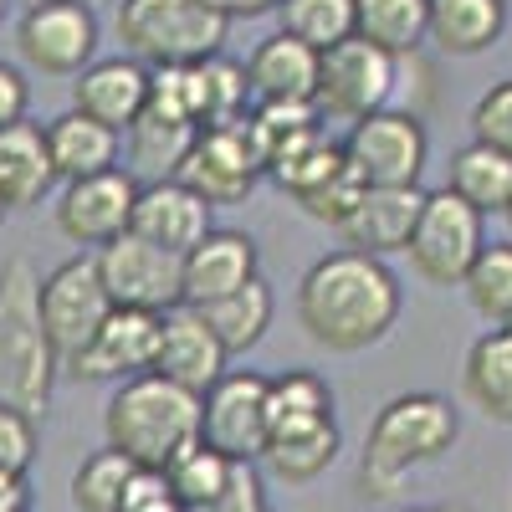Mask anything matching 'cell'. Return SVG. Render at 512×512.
<instances>
[{
    "label": "cell",
    "instance_id": "1",
    "mask_svg": "<svg viewBox=\"0 0 512 512\" xmlns=\"http://www.w3.org/2000/svg\"><path fill=\"white\" fill-rule=\"evenodd\" d=\"M400 277L364 251H328L297 282V323L328 354H364L400 323Z\"/></svg>",
    "mask_w": 512,
    "mask_h": 512
},
{
    "label": "cell",
    "instance_id": "2",
    "mask_svg": "<svg viewBox=\"0 0 512 512\" xmlns=\"http://www.w3.org/2000/svg\"><path fill=\"white\" fill-rule=\"evenodd\" d=\"M62 359L41 323V277L26 256L0 262V405L47 415Z\"/></svg>",
    "mask_w": 512,
    "mask_h": 512
},
{
    "label": "cell",
    "instance_id": "3",
    "mask_svg": "<svg viewBox=\"0 0 512 512\" xmlns=\"http://www.w3.org/2000/svg\"><path fill=\"white\" fill-rule=\"evenodd\" d=\"M461 436V415L451 410L446 395L410 390L395 395L390 405H379L364 451H359V492L364 497H395L400 482L415 466L441 461Z\"/></svg>",
    "mask_w": 512,
    "mask_h": 512
},
{
    "label": "cell",
    "instance_id": "4",
    "mask_svg": "<svg viewBox=\"0 0 512 512\" xmlns=\"http://www.w3.org/2000/svg\"><path fill=\"white\" fill-rule=\"evenodd\" d=\"M103 431L118 456L144 472H164L180 451L200 441V395L169 384L164 374L123 379L103 410Z\"/></svg>",
    "mask_w": 512,
    "mask_h": 512
},
{
    "label": "cell",
    "instance_id": "5",
    "mask_svg": "<svg viewBox=\"0 0 512 512\" xmlns=\"http://www.w3.org/2000/svg\"><path fill=\"white\" fill-rule=\"evenodd\" d=\"M231 16L210 0H118V41L123 57H134L154 72L195 67L226 47Z\"/></svg>",
    "mask_w": 512,
    "mask_h": 512
},
{
    "label": "cell",
    "instance_id": "6",
    "mask_svg": "<svg viewBox=\"0 0 512 512\" xmlns=\"http://www.w3.org/2000/svg\"><path fill=\"white\" fill-rule=\"evenodd\" d=\"M487 246V216H477L461 195H451L446 185L441 190H425V205H420V221L405 241V256L420 282L431 287H461L466 272L477 267V256Z\"/></svg>",
    "mask_w": 512,
    "mask_h": 512
},
{
    "label": "cell",
    "instance_id": "7",
    "mask_svg": "<svg viewBox=\"0 0 512 512\" xmlns=\"http://www.w3.org/2000/svg\"><path fill=\"white\" fill-rule=\"evenodd\" d=\"M425 159H431V134H425V123L415 113H400V108H379L344 134V164L359 175L364 190L420 185Z\"/></svg>",
    "mask_w": 512,
    "mask_h": 512
},
{
    "label": "cell",
    "instance_id": "8",
    "mask_svg": "<svg viewBox=\"0 0 512 512\" xmlns=\"http://www.w3.org/2000/svg\"><path fill=\"white\" fill-rule=\"evenodd\" d=\"M98 277L113 297V308H134L154 318L185 308V256L164 251L134 231L98 251Z\"/></svg>",
    "mask_w": 512,
    "mask_h": 512
},
{
    "label": "cell",
    "instance_id": "9",
    "mask_svg": "<svg viewBox=\"0 0 512 512\" xmlns=\"http://www.w3.org/2000/svg\"><path fill=\"white\" fill-rule=\"evenodd\" d=\"M113 313V297L98 277V256H67L62 267H52L41 277V323L62 364H72L82 349L98 338V328Z\"/></svg>",
    "mask_w": 512,
    "mask_h": 512
},
{
    "label": "cell",
    "instance_id": "10",
    "mask_svg": "<svg viewBox=\"0 0 512 512\" xmlns=\"http://www.w3.org/2000/svg\"><path fill=\"white\" fill-rule=\"evenodd\" d=\"M16 52L41 77H82L98 62V16L77 0H36L16 21Z\"/></svg>",
    "mask_w": 512,
    "mask_h": 512
},
{
    "label": "cell",
    "instance_id": "11",
    "mask_svg": "<svg viewBox=\"0 0 512 512\" xmlns=\"http://www.w3.org/2000/svg\"><path fill=\"white\" fill-rule=\"evenodd\" d=\"M200 441L226 461H262L267 451V374L226 369L200 395Z\"/></svg>",
    "mask_w": 512,
    "mask_h": 512
},
{
    "label": "cell",
    "instance_id": "12",
    "mask_svg": "<svg viewBox=\"0 0 512 512\" xmlns=\"http://www.w3.org/2000/svg\"><path fill=\"white\" fill-rule=\"evenodd\" d=\"M390 93H395V57H384L369 41L349 36L318 57V98H313L318 113L359 123L390 103Z\"/></svg>",
    "mask_w": 512,
    "mask_h": 512
},
{
    "label": "cell",
    "instance_id": "13",
    "mask_svg": "<svg viewBox=\"0 0 512 512\" xmlns=\"http://www.w3.org/2000/svg\"><path fill=\"white\" fill-rule=\"evenodd\" d=\"M256 175H262V159H256L246 118H241V123H226V128H200L175 180L216 210V205L246 200Z\"/></svg>",
    "mask_w": 512,
    "mask_h": 512
},
{
    "label": "cell",
    "instance_id": "14",
    "mask_svg": "<svg viewBox=\"0 0 512 512\" xmlns=\"http://www.w3.org/2000/svg\"><path fill=\"white\" fill-rule=\"evenodd\" d=\"M134 205H139V180L128 169H108L93 180H72L57 200V226L67 241L77 246H108L118 236H128L134 226Z\"/></svg>",
    "mask_w": 512,
    "mask_h": 512
},
{
    "label": "cell",
    "instance_id": "15",
    "mask_svg": "<svg viewBox=\"0 0 512 512\" xmlns=\"http://www.w3.org/2000/svg\"><path fill=\"white\" fill-rule=\"evenodd\" d=\"M154 354H159V318L134 313V308H113L93 344L62 369L72 379H118L123 384V379L154 374Z\"/></svg>",
    "mask_w": 512,
    "mask_h": 512
},
{
    "label": "cell",
    "instance_id": "16",
    "mask_svg": "<svg viewBox=\"0 0 512 512\" xmlns=\"http://www.w3.org/2000/svg\"><path fill=\"white\" fill-rule=\"evenodd\" d=\"M226 349L221 338L205 328V318L195 308H175L159 318V354H154V374H164L169 384H180L190 395H205L210 384L226 374Z\"/></svg>",
    "mask_w": 512,
    "mask_h": 512
},
{
    "label": "cell",
    "instance_id": "17",
    "mask_svg": "<svg viewBox=\"0 0 512 512\" xmlns=\"http://www.w3.org/2000/svg\"><path fill=\"white\" fill-rule=\"evenodd\" d=\"M144 103H149V67L134 57H98L72 82V108L82 118L113 128L118 139L139 123Z\"/></svg>",
    "mask_w": 512,
    "mask_h": 512
},
{
    "label": "cell",
    "instance_id": "18",
    "mask_svg": "<svg viewBox=\"0 0 512 512\" xmlns=\"http://www.w3.org/2000/svg\"><path fill=\"white\" fill-rule=\"evenodd\" d=\"M256 272V241L246 231L216 226L200 246L185 251V308H210L221 297L241 292Z\"/></svg>",
    "mask_w": 512,
    "mask_h": 512
},
{
    "label": "cell",
    "instance_id": "19",
    "mask_svg": "<svg viewBox=\"0 0 512 512\" xmlns=\"http://www.w3.org/2000/svg\"><path fill=\"white\" fill-rule=\"evenodd\" d=\"M128 231L154 241V246H164V251H175V256H185L216 226H210V205L195 190H185L180 180H149V185H139L134 226H128Z\"/></svg>",
    "mask_w": 512,
    "mask_h": 512
},
{
    "label": "cell",
    "instance_id": "20",
    "mask_svg": "<svg viewBox=\"0 0 512 512\" xmlns=\"http://www.w3.org/2000/svg\"><path fill=\"white\" fill-rule=\"evenodd\" d=\"M420 205H425V190L410 185V190H364L359 205L349 210V221L338 226L344 236V251H364V256H390V251H405L415 221H420Z\"/></svg>",
    "mask_w": 512,
    "mask_h": 512
},
{
    "label": "cell",
    "instance_id": "21",
    "mask_svg": "<svg viewBox=\"0 0 512 512\" xmlns=\"http://www.w3.org/2000/svg\"><path fill=\"white\" fill-rule=\"evenodd\" d=\"M246 82H251L256 103H313L318 98V52H308L303 41L277 31L251 52Z\"/></svg>",
    "mask_w": 512,
    "mask_h": 512
},
{
    "label": "cell",
    "instance_id": "22",
    "mask_svg": "<svg viewBox=\"0 0 512 512\" xmlns=\"http://www.w3.org/2000/svg\"><path fill=\"white\" fill-rule=\"evenodd\" d=\"M52 185H57V169L47 149V128L26 118L0 128V200H6V210L41 205V195Z\"/></svg>",
    "mask_w": 512,
    "mask_h": 512
},
{
    "label": "cell",
    "instance_id": "23",
    "mask_svg": "<svg viewBox=\"0 0 512 512\" xmlns=\"http://www.w3.org/2000/svg\"><path fill=\"white\" fill-rule=\"evenodd\" d=\"M461 395L497 425H512V328H487L461 364Z\"/></svg>",
    "mask_w": 512,
    "mask_h": 512
},
{
    "label": "cell",
    "instance_id": "24",
    "mask_svg": "<svg viewBox=\"0 0 512 512\" xmlns=\"http://www.w3.org/2000/svg\"><path fill=\"white\" fill-rule=\"evenodd\" d=\"M47 149H52V169L57 180H93V175H108V169H118V149L123 139L113 134V128L82 118L77 108L52 118L47 123Z\"/></svg>",
    "mask_w": 512,
    "mask_h": 512
},
{
    "label": "cell",
    "instance_id": "25",
    "mask_svg": "<svg viewBox=\"0 0 512 512\" xmlns=\"http://www.w3.org/2000/svg\"><path fill=\"white\" fill-rule=\"evenodd\" d=\"M318 425H338L328 379H318L313 369H287L267 379V441L303 436V431H318Z\"/></svg>",
    "mask_w": 512,
    "mask_h": 512
},
{
    "label": "cell",
    "instance_id": "26",
    "mask_svg": "<svg viewBox=\"0 0 512 512\" xmlns=\"http://www.w3.org/2000/svg\"><path fill=\"white\" fill-rule=\"evenodd\" d=\"M354 36L384 57H415L431 41V0H354Z\"/></svg>",
    "mask_w": 512,
    "mask_h": 512
},
{
    "label": "cell",
    "instance_id": "27",
    "mask_svg": "<svg viewBox=\"0 0 512 512\" xmlns=\"http://www.w3.org/2000/svg\"><path fill=\"white\" fill-rule=\"evenodd\" d=\"M185 93H190V113H195L200 128H226V123H241L246 118L251 82H246V67L241 62H231L226 52H216V57L185 67Z\"/></svg>",
    "mask_w": 512,
    "mask_h": 512
},
{
    "label": "cell",
    "instance_id": "28",
    "mask_svg": "<svg viewBox=\"0 0 512 512\" xmlns=\"http://www.w3.org/2000/svg\"><path fill=\"white\" fill-rule=\"evenodd\" d=\"M195 313L205 318L210 333L221 338L226 354H246V349H256L267 338V328L277 318V292H272L267 277H251L241 292L221 297V303H210V308H195Z\"/></svg>",
    "mask_w": 512,
    "mask_h": 512
},
{
    "label": "cell",
    "instance_id": "29",
    "mask_svg": "<svg viewBox=\"0 0 512 512\" xmlns=\"http://www.w3.org/2000/svg\"><path fill=\"white\" fill-rule=\"evenodd\" d=\"M507 0H431V41L446 57H477L497 47Z\"/></svg>",
    "mask_w": 512,
    "mask_h": 512
},
{
    "label": "cell",
    "instance_id": "30",
    "mask_svg": "<svg viewBox=\"0 0 512 512\" xmlns=\"http://www.w3.org/2000/svg\"><path fill=\"white\" fill-rule=\"evenodd\" d=\"M446 190L461 195L477 216H507L512 210V159L487 144H466L451 154Z\"/></svg>",
    "mask_w": 512,
    "mask_h": 512
},
{
    "label": "cell",
    "instance_id": "31",
    "mask_svg": "<svg viewBox=\"0 0 512 512\" xmlns=\"http://www.w3.org/2000/svg\"><path fill=\"white\" fill-rule=\"evenodd\" d=\"M282 36L303 41L308 52H333L338 41L354 36V0H282L277 6Z\"/></svg>",
    "mask_w": 512,
    "mask_h": 512
},
{
    "label": "cell",
    "instance_id": "32",
    "mask_svg": "<svg viewBox=\"0 0 512 512\" xmlns=\"http://www.w3.org/2000/svg\"><path fill=\"white\" fill-rule=\"evenodd\" d=\"M262 461H267V472L287 487L318 482L338 461V425H318V431H303V436H277V441H267Z\"/></svg>",
    "mask_w": 512,
    "mask_h": 512
},
{
    "label": "cell",
    "instance_id": "33",
    "mask_svg": "<svg viewBox=\"0 0 512 512\" xmlns=\"http://www.w3.org/2000/svg\"><path fill=\"white\" fill-rule=\"evenodd\" d=\"M461 292L487 318V328H512V241H487Z\"/></svg>",
    "mask_w": 512,
    "mask_h": 512
},
{
    "label": "cell",
    "instance_id": "34",
    "mask_svg": "<svg viewBox=\"0 0 512 512\" xmlns=\"http://www.w3.org/2000/svg\"><path fill=\"white\" fill-rule=\"evenodd\" d=\"M231 466L236 461H226L221 451H210L205 441H195L190 451H180L175 461L164 466V482H169V492H175V502L185 512H200V507H210V502L221 497Z\"/></svg>",
    "mask_w": 512,
    "mask_h": 512
},
{
    "label": "cell",
    "instance_id": "35",
    "mask_svg": "<svg viewBox=\"0 0 512 512\" xmlns=\"http://www.w3.org/2000/svg\"><path fill=\"white\" fill-rule=\"evenodd\" d=\"M134 472H139V466L128 461V456H118L113 446L93 451L72 472V512H118L123 487H128V477H134Z\"/></svg>",
    "mask_w": 512,
    "mask_h": 512
},
{
    "label": "cell",
    "instance_id": "36",
    "mask_svg": "<svg viewBox=\"0 0 512 512\" xmlns=\"http://www.w3.org/2000/svg\"><path fill=\"white\" fill-rule=\"evenodd\" d=\"M472 144H487V149L512 159V77L492 82L472 103Z\"/></svg>",
    "mask_w": 512,
    "mask_h": 512
},
{
    "label": "cell",
    "instance_id": "37",
    "mask_svg": "<svg viewBox=\"0 0 512 512\" xmlns=\"http://www.w3.org/2000/svg\"><path fill=\"white\" fill-rule=\"evenodd\" d=\"M359 195H364V185H359V175H354V169L344 164L333 180H323L318 190H308V195L297 200V205H303L313 221H323V226H333V231H338V226L349 221V210L359 205Z\"/></svg>",
    "mask_w": 512,
    "mask_h": 512
},
{
    "label": "cell",
    "instance_id": "38",
    "mask_svg": "<svg viewBox=\"0 0 512 512\" xmlns=\"http://www.w3.org/2000/svg\"><path fill=\"white\" fill-rule=\"evenodd\" d=\"M36 456V415L0 405V472L6 477H26V466Z\"/></svg>",
    "mask_w": 512,
    "mask_h": 512
},
{
    "label": "cell",
    "instance_id": "39",
    "mask_svg": "<svg viewBox=\"0 0 512 512\" xmlns=\"http://www.w3.org/2000/svg\"><path fill=\"white\" fill-rule=\"evenodd\" d=\"M200 512H272V502L262 492V472H256L251 461H236L226 487H221V497L210 507H200Z\"/></svg>",
    "mask_w": 512,
    "mask_h": 512
},
{
    "label": "cell",
    "instance_id": "40",
    "mask_svg": "<svg viewBox=\"0 0 512 512\" xmlns=\"http://www.w3.org/2000/svg\"><path fill=\"white\" fill-rule=\"evenodd\" d=\"M118 512H185V507L175 502V492H169L164 472H144V466H139V472L128 477V487H123Z\"/></svg>",
    "mask_w": 512,
    "mask_h": 512
},
{
    "label": "cell",
    "instance_id": "41",
    "mask_svg": "<svg viewBox=\"0 0 512 512\" xmlns=\"http://www.w3.org/2000/svg\"><path fill=\"white\" fill-rule=\"evenodd\" d=\"M26 103H31V88H26V77L21 67L11 62H0V128H11L26 118Z\"/></svg>",
    "mask_w": 512,
    "mask_h": 512
},
{
    "label": "cell",
    "instance_id": "42",
    "mask_svg": "<svg viewBox=\"0 0 512 512\" xmlns=\"http://www.w3.org/2000/svg\"><path fill=\"white\" fill-rule=\"evenodd\" d=\"M221 16H262V11H277L282 0H210Z\"/></svg>",
    "mask_w": 512,
    "mask_h": 512
},
{
    "label": "cell",
    "instance_id": "43",
    "mask_svg": "<svg viewBox=\"0 0 512 512\" xmlns=\"http://www.w3.org/2000/svg\"><path fill=\"white\" fill-rule=\"evenodd\" d=\"M400 512H461V507H400Z\"/></svg>",
    "mask_w": 512,
    "mask_h": 512
},
{
    "label": "cell",
    "instance_id": "44",
    "mask_svg": "<svg viewBox=\"0 0 512 512\" xmlns=\"http://www.w3.org/2000/svg\"><path fill=\"white\" fill-rule=\"evenodd\" d=\"M502 221H507V231H512V210H507V216H502Z\"/></svg>",
    "mask_w": 512,
    "mask_h": 512
},
{
    "label": "cell",
    "instance_id": "45",
    "mask_svg": "<svg viewBox=\"0 0 512 512\" xmlns=\"http://www.w3.org/2000/svg\"><path fill=\"white\" fill-rule=\"evenodd\" d=\"M0 221H6V200H0Z\"/></svg>",
    "mask_w": 512,
    "mask_h": 512
},
{
    "label": "cell",
    "instance_id": "46",
    "mask_svg": "<svg viewBox=\"0 0 512 512\" xmlns=\"http://www.w3.org/2000/svg\"><path fill=\"white\" fill-rule=\"evenodd\" d=\"M6 6H11V0H0V16H6Z\"/></svg>",
    "mask_w": 512,
    "mask_h": 512
},
{
    "label": "cell",
    "instance_id": "47",
    "mask_svg": "<svg viewBox=\"0 0 512 512\" xmlns=\"http://www.w3.org/2000/svg\"><path fill=\"white\" fill-rule=\"evenodd\" d=\"M31 6H36V0H31ZM77 6H88V0H77Z\"/></svg>",
    "mask_w": 512,
    "mask_h": 512
}]
</instances>
